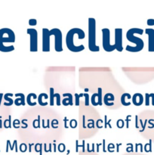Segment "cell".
I'll return each instance as SVG.
<instances>
[{
    "instance_id": "obj_1",
    "label": "cell",
    "mask_w": 154,
    "mask_h": 155,
    "mask_svg": "<svg viewBox=\"0 0 154 155\" xmlns=\"http://www.w3.org/2000/svg\"><path fill=\"white\" fill-rule=\"evenodd\" d=\"M143 33V30L140 28H131L127 31L126 33V39L129 42H133L135 44V46H131V45H127L125 49L128 51L131 52H138L141 51L144 46V42L143 39L139 37H136L134 36V33L142 35Z\"/></svg>"
},
{
    "instance_id": "obj_2",
    "label": "cell",
    "mask_w": 154,
    "mask_h": 155,
    "mask_svg": "<svg viewBox=\"0 0 154 155\" xmlns=\"http://www.w3.org/2000/svg\"><path fill=\"white\" fill-rule=\"evenodd\" d=\"M15 34L12 30L9 28L0 29V51L2 52H10L14 50V45L6 46L5 43L6 42H14Z\"/></svg>"
},
{
    "instance_id": "obj_3",
    "label": "cell",
    "mask_w": 154,
    "mask_h": 155,
    "mask_svg": "<svg viewBox=\"0 0 154 155\" xmlns=\"http://www.w3.org/2000/svg\"><path fill=\"white\" fill-rule=\"evenodd\" d=\"M82 29L80 28H72L70 29L67 32L66 36V45L68 49L72 52H79L85 49V46L83 45H75L74 44V36L82 31Z\"/></svg>"
},
{
    "instance_id": "obj_4",
    "label": "cell",
    "mask_w": 154,
    "mask_h": 155,
    "mask_svg": "<svg viewBox=\"0 0 154 155\" xmlns=\"http://www.w3.org/2000/svg\"><path fill=\"white\" fill-rule=\"evenodd\" d=\"M88 48L91 51H99L100 47L96 45V21L88 18Z\"/></svg>"
},
{
    "instance_id": "obj_5",
    "label": "cell",
    "mask_w": 154,
    "mask_h": 155,
    "mask_svg": "<svg viewBox=\"0 0 154 155\" xmlns=\"http://www.w3.org/2000/svg\"><path fill=\"white\" fill-rule=\"evenodd\" d=\"M102 45L104 51L107 52H111V51L116 50L114 45H111L110 43V31L108 28L102 29Z\"/></svg>"
},
{
    "instance_id": "obj_6",
    "label": "cell",
    "mask_w": 154,
    "mask_h": 155,
    "mask_svg": "<svg viewBox=\"0 0 154 155\" xmlns=\"http://www.w3.org/2000/svg\"><path fill=\"white\" fill-rule=\"evenodd\" d=\"M27 34L30 36V51L36 52L38 51V32L36 29L28 28Z\"/></svg>"
},
{
    "instance_id": "obj_7",
    "label": "cell",
    "mask_w": 154,
    "mask_h": 155,
    "mask_svg": "<svg viewBox=\"0 0 154 155\" xmlns=\"http://www.w3.org/2000/svg\"><path fill=\"white\" fill-rule=\"evenodd\" d=\"M51 36H53L52 29H42V51L44 52L50 51V38Z\"/></svg>"
},
{
    "instance_id": "obj_8",
    "label": "cell",
    "mask_w": 154,
    "mask_h": 155,
    "mask_svg": "<svg viewBox=\"0 0 154 155\" xmlns=\"http://www.w3.org/2000/svg\"><path fill=\"white\" fill-rule=\"evenodd\" d=\"M53 36H54V49L57 52L63 51V39H62V33L60 29L53 28Z\"/></svg>"
},
{
    "instance_id": "obj_9",
    "label": "cell",
    "mask_w": 154,
    "mask_h": 155,
    "mask_svg": "<svg viewBox=\"0 0 154 155\" xmlns=\"http://www.w3.org/2000/svg\"><path fill=\"white\" fill-rule=\"evenodd\" d=\"M114 44L116 50L121 52L123 50L122 46V28H116L114 32Z\"/></svg>"
},
{
    "instance_id": "obj_10",
    "label": "cell",
    "mask_w": 154,
    "mask_h": 155,
    "mask_svg": "<svg viewBox=\"0 0 154 155\" xmlns=\"http://www.w3.org/2000/svg\"><path fill=\"white\" fill-rule=\"evenodd\" d=\"M145 33L148 35V51L154 52V30L152 28H146Z\"/></svg>"
},
{
    "instance_id": "obj_11",
    "label": "cell",
    "mask_w": 154,
    "mask_h": 155,
    "mask_svg": "<svg viewBox=\"0 0 154 155\" xmlns=\"http://www.w3.org/2000/svg\"><path fill=\"white\" fill-rule=\"evenodd\" d=\"M98 93H94L91 97V101L94 106L102 105L103 100H102V89L98 88Z\"/></svg>"
},
{
    "instance_id": "obj_12",
    "label": "cell",
    "mask_w": 154,
    "mask_h": 155,
    "mask_svg": "<svg viewBox=\"0 0 154 155\" xmlns=\"http://www.w3.org/2000/svg\"><path fill=\"white\" fill-rule=\"evenodd\" d=\"M54 88H50V105H54V98H57V105L60 106L61 104V102H60V96L58 93H54Z\"/></svg>"
},
{
    "instance_id": "obj_13",
    "label": "cell",
    "mask_w": 154,
    "mask_h": 155,
    "mask_svg": "<svg viewBox=\"0 0 154 155\" xmlns=\"http://www.w3.org/2000/svg\"><path fill=\"white\" fill-rule=\"evenodd\" d=\"M132 103L135 106H140L143 103V97L140 93H135L132 96Z\"/></svg>"
},
{
    "instance_id": "obj_14",
    "label": "cell",
    "mask_w": 154,
    "mask_h": 155,
    "mask_svg": "<svg viewBox=\"0 0 154 155\" xmlns=\"http://www.w3.org/2000/svg\"><path fill=\"white\" fill-rule=\"evenodd\" d=\"M15 96L16 97H20V98H17L16 99L14 100V104H15L16 106H20V105H23L24 106L26 104V101H25V96L23 93H17L15 94Z\"/></svg>"
},
{
    "instance_id": "obj_15",
    "label": "cell",
    "mask_w": 154,
    "mask_h": 155,
    "mask_svg": "<svg viewBox=\"0 0 154 155\" xmlns=\"http://www.w3.org/2000/svg\"><path fill=\"white\" fill-rule=\"evenodd\" d=\"M114 95L111 93H107L104 95V102L107 106H112L114 104L113 101H114Z\"/></svg>"
},
{
    "instance_id": "obj_16",
    "label": "cell",
    "mask_w": 154,
    "mask_h": 155,
    "mask_svg": "<svg viewBox=\"0 0 154 155\" xmlns=\"http://www.w3.org/2000/svg\"><path fill=\"white\" fill-rule=\"evenodd\" d=\"M63 97H68V98H64L62 101V104H63L64 106H67V105H71L72 106L73 104V101H72V95H71L70 93H66V94H63Z\"/></svg>"
},
{
    "instance_id": "obj_17",
    "label": "cell",
    "mask_w": 154,
    "mask_h": 155,
    "mask_svg": "<svg viewBox=\"0 0 154 155\" xmlns=\"http://www.w3.org/2000/svg\"><path fill=\"white\" fill-rule=\"evenodd\" d=\"M49 98L48 97V95H47L46 93H41L40 95L38 96V103H39V104H40L41 106H46L48 105V103L47 102H44L43 101V98H45V99H48V98Z\"/></svg>"
},
{
    "instance_id": "obj_18",
    "label": "cell",
    "mask_w": 154,
    "mask_h": 155,
    "mask_svg": "<svg viewBox=\"0 0 154 155\" xmlns=\"http://www.w3.org/2000/svg\"><path fill=\"white\" fill-rule=\"evenodd\" d=\"M11 97L13 96V94L12 93H6L5 94L4 96H3V98H4V99L5 100V101H7L8 103H4V105L5 106H11L12 104H14V101L12 98H9V97Z\"/></svg>"
},
{
    "instance_id": "obj_19",
    "label": "cell",
    "mask_w": 154,
    "mask_h": 155,
    "mask_svg": "<svg viewBox=\"0 0 154 155\" xmlns=\"http://www.w3.org/2000/svg\"><path fill=\"white\" fill-rule=\"evenodd\" d=\"M126 98H127V99H131V95H130V94H128V93L122 94V96H121V103L122 104V105L128 106V105H130V104H131V102L126 103V101H125V99H126Z\"/></svg>"
},
{
    "instance_id": "obj_20",
    "label": "cell",
    "mask_w": 154,
    "mask_h": 155,
    "mask_svg": "<svg viewBox=\"0 0 154 155\" xmlns=\"http://www.w3.org/2000/svg\"><path fill=\"white\" fill-rule=\"evenodd\" d=\"M35 95H36V94L35 93H30L28 95H27V103L30 106H35V105H36V104H37V103H36V102H33L31 100L32 98H33V96H35Z\"/></svg>"
},
{
    "instance_id": "obj_21",
    "label": "cell",
    "mask_w": 154,
    "mask_h": 155,
    "mask_svg": "<svg viewBox=\"0 0 154 155\" xmlns=\"http://www.w3.org/2000/svg\"><path fill=\"white\" fill-rule=\"evenodd\" d=\"M3 125H4L5 128L6 129L11 128V115L8 117V119L5 120L4 121Z\"/></svg>"
},
{
    "instance_id": "obj_22",
    "label": "cell",
    "mask_w": 154,
    "mask_h": 155,
    "mask_svg": "<svg viewBox=\"0 0 154 155\" xmlns=\"http://www.w3.org/2000/svg\"><path fill=\"white\" fill-rule=\"evenodd\" d=\"M33 126L34 128L37 129L40 127V116H38L37 120H35L33 123Z\"/></svg>"
},
{
    "instance_id": "obj_23",
    "label": "cell",
    "mask_w": 154,
    "mask_h": 155,
    "mask_svg": "<svg viewBox=\"0 0 154 155\" xmlns=\"http://www.w3.org/2000/svg\"><path fill=\"white\" fill-rule=\"evenodd\" d=\"M116 126H117V127L119 129L123 128L124 126H125V122H124L123 120H122V119L118 120L117 122H116Z\"/></svg>"
},
{
    "instance_id": "obj_24",
    "label": "cell",
    "mask_w": 154,
    "mask_h": 155,
    "mask_svg": "<svg viewBox=\"0 0 154 155\" xmlns=\"http://www.w3.org/2000/svg\"><path fill=\"white\" fill-rule=\"evenodd\" d=\"M82 96H83V93L79 94H79H77V93L75 94V105H76V106L79 105V98H81V97H82Z\"/></svg>"
},
{
    "instance_id": "obj_25",
    "label": "cell",
    "mask_w": 154,
    "mask_h": 155,
    "mask_svg": "<svg viewBox=\"0 0 154 155\" xmlns=\"http://www.w3.org/2000/svg\"><path fill=\"white\" fill-rule=\"evenodd\" d=\"M69 127L72 129H75L77 127V121L75 120H71L69 121Z\"/></svg>"
},
{
    "instance_id": "obj_26",
    "label": "cell",
    "mask_w": 154,
    "mask_h": 155,
    "mask_svg": "<svg viewBox=\"0 0 154 155\" xmlns=\"http://www.w3.org/2000/svg\"><path fill=\"white\" fill-rule=\"evenodd\" d=\"M83 96L85 98V106L89 105V95L88 93H83Z\"/></svg>"
},
{
    "instance_id": "obj_27",
    "label": "cell",
    "mask_w": 154,
    "mask_h": 155,
    "mask_svg": "<svg viewBox=\"0 0 154 155\" xmlns=\"http://www.w3.org/2000/svg\"><path fill=\"white\" fill-rule=\"evenodd\" d=\"M27 147L26 144L22 143L21 145H20V150H21V151H22V152H25V151H27Z\"/></svg>"
},
{
    "instance_id": "obj_28",
    "label": "cell",
    "mask_w": 154,
    "mask_h": 155,
    "mask_svg": "<svg viewBox=\"0 0 154 155\" xmlns=\"http://www.w3.org/2000/svg\"><path fill=\"white\" fill-rule=\"evenodd\" d=\"M145 98H146V100H145V104H146V106H148L149 104V98H150V96H149V94L148 93H146L145 94Z\"/></svg>"
},
{
    "instance_id": "obj_29",
    "label": "cell",
    "mask_w": 154,
    "mask_h": 155,
    "mask_svg": "<svg viewBox=\"0 0 154 155\" xmlns=\"http://www.w3.org/2000/svg\"><path fill=\"white\" fill-rule=\"evenodd\" d=\"M104 118H105V125H104V128H107V125L109 126V127H110V128H112L111 125H110V121H111V120H109V121H107V116L104 117Z\"/></svg>"
},
{
    "instance_id": "obj_30",
    "label": "cell",
    "mask_w": 154,
    "mask_h": 155,
    "mask_svg": "<svg viewBox=\"0 0 154 155\" xmlns=\"http://www.w3.org/2000/svg\"><path fill=\"white\" fill-rule=\"evenodd\" d=\"M36 24H37V21H36V19H33V18H32V19L29 20V24H30V25L36 26Z\"/></svg>"
},
{
    "instance_id": "obj_31",
    "label": "cell",
    "mask_w": 154,
    "mask_h": 155,
    "mask_svg": "<svg viewBox=\"0 0 154 155\" xmlns=\"http://www.w3.org/2000/svg\"><path fill=\"white\" fill-rule=\"evenodd\" d=\"M19 125H20V121L18 120H14V122H13V126H14V127L15 129H18V128H19Z\"/></svg>"
},
{
    "instance_id": "obj_32",
    "label": "cell",
    "mask_w": 154,
    "mask_h": 155,
    "mask_svg": "<svg viewBox=\"0 0 154 155\" xmlns=\"http://www.w3.org/2000/svg\"><path fill=\"white\" fill-rule=\"evenodd\" d=\"M131 115H128V116L126 117V118H125V122H126V128L128 129V127H129V125H128V124H129V121H131Z\"/></svg>"
},
{
    "instance_id": "obj_33",
    "label": "cell",
    "mask_w": 154,
    "mask_h": 155,
    "mask_svg": "<svg viewBox=\"0 0 154 155\" xmlns=\"http://www.w3.org/2000/svg\"><path fill=\"white\" fill-rule=\"evenodd\" d=\"M58 150L60 151V152H63V151L65 150L64 144H63V143L60 144V145H58Z\"/></svg>"
},
{
    "instance_id": "obj_34",
    "label": "cell",
    "mask_w": 154,
    "mask_h": 155,
    "mask_svg": "<svg viewBox=\"0 0 154 155\" xmlns=\"http://www.w3.org/2000/svg\"><path fill=\"white\" fill-rule=\"evenodd\" d=\"M147 25L149 26H153L154 25V19H148L147 21Z\"/></svg>"
},
{
    "instance_id": "obj_35",
    "label": "cell",
    "mask_w": 154,
    "mask_h": 155,
    "mask_svg": "<svg viewBox=\"0 0 154 155\" xmlns=\"http://www.w3.org/2000/svg\"><path fill=\"white\" fill-rule=\"evenodd\" d=\"M26 121H27V120H22V124H24V127H23L22 128H24V129H26V128H27V127H28V125H27V124H26Z\"/></svg>"
},
{
    "instance_id": "obj_36",
    "label": "cell",
    "mask_w": 154,
    "mask_h": 155,
    "mask_svg": "<svg viewBox=\"0 0 154 155\" xmlns=\"http://www.w3.org/2000/svg\"><path fill=\"white\" fill-rule=\"evenodd\" d=\"M150 96H151V98H152V104L154 106V94L151 93Z\"/></svg>"
},
{
    "instance_id": "obj_37",
    "label": "cell",
    "mask_w": 154,
    "mask_h": 155,
    "mask_svg": "<svg viewBox=\"0 0 154 155\" xmlns=\"http://www.w3.org/2000/svg\"><path fill=\"white\" fill-rule=\"evenodd\" d=\"M135 120H136V122H135V127L137 129H138V124H137V120H138V117H137V116L135 117Z\"/></svg>"
},
{
    "instance_id": "obj_38",
    "label": "cell",
    "mask_w": 154,
    "mask_h": 155,
    "mask_svg": "<svg viewBox=\"0 0 154 155\" xmlns=\"http://www.w3.org/2000/svg\"><path fill=\"white\" fill-rule=\"evenodd\" d=\"M67 120V118L65 117L64 118V127H65V128L67 129V128H69V127H68L67 125H66V121H67V120Z\"/></svg>"
},
{
    "instance_id": "obj_39",
    "label": "cell",
    "mask_w": 154,
    "mask_h": 155,
    "mask_svg": "<svg viewBox=\"0 0 154 155\" xmlns=\"http://www.w3.org/2000/svg\"><path fill=\"white\" fill-rule=\"evenodd\" d=\"M105 142H106L105 139H104V140H103V144H104L103 147H104V152H105V148H105V145H104V144H105Z\"/></svg>"
},
{
    "instance_id": "obj_40",
    "label": "cell",
    "mask_w": 154,
    "mask_h": 155,
    "mask_svg": "<svg viewBox=\"0 0 154 155\" xmlns=\"http://www.w3.org/2000/svg\"><path fill=\"white\" fill-rule=\"evenodd\" d=\"M34 145V144H31V145H30V151H31V147H32V145Z\"/></svg>"
}]
</instances>
